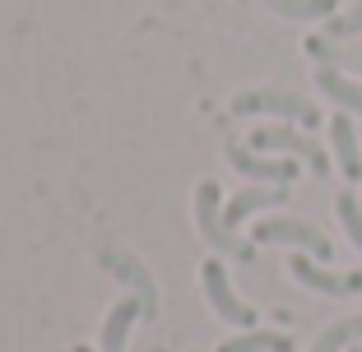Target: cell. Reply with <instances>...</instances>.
<instances>
[{"label": "cell", "mask_w": 362, "mask_h": 352, "mask_svg": "<svg viewBox=\"0 0 362 352\" xmlns=\"http://www.w3.org/2000/svg\"><path fill=\"white\" fill-rule=\"evenodd\" d=\"M98 260H103V269H112L121 283H130V288H135V297L144 301V320H153V315H158V283L149 278V269L139 265V260L121 255V250H103Z\"/></svg>", "instance_id": "ba28073f"}, {"label": "cell", "mask_w": 362, "mask_h": 352, "mask_svg": "<svg viewBox=\"0 0 362 352\" xmlns=\"http://www.w3.org/2000/svg\"><path fill=\"white\" fill-rule=\"evenodd\" d=\"M233 116H284L293 126H320V111L307 97L284 93V88H251L233 97Z\"/></svg>", "instance_id": "3957f363"}, {"label": "cell", "mask_w": 362, "mask_h": 352, "mask_svg": "<svg viewBox=\"0 0 362 352\" xmlns=\"http://www.w3.org/2000/svg\"><path fill=\"white\" fill-rule=\"evenodd\" d=\"M349 352H358V348H349Z\"/></svg>", "instance_id": "ffe728a7"}, {"label": "cell", "mask_w": 362, "mask_h": 352, "mask_svg": "<svg viewBox=\"0 0 362 352\" xmlns=\"http://www.w3.org/2000/svg\"><path fill=\"white\" fill-rule=\"evenodd\" d=\"M195 227H200V236L218 250V255H233V260H242V265L256 260V241H242V236L223 223V195H218V181H200V190H195Z\"/></svg>", "instance_id": "6da1fadb"}, {"label": "cell", "mask_w": 362, "mask_h": 352, "mask_svg": "<svg viewBox=\"0 0 362 352\" xmlns=\"http://www.w3.org/2000/svg\"><path fill=\"white\" fill-rule=\"evenodd\" d=\"M228 162L246 181H274V186L298 181V162L293 158H269V153H256L251 144H228Z\"/></svg>", "instance_id": "8992f818"}, {"label": "cell", "mask_w": 362, "mask_h": 352, "mask_svg": "<svg viewBox=\"0 0 362 352\" xmlns=\"http://www.w3.org/2000/svg\"><path fill=\"white\" fill-rule=\"evenodd\" d=\"M218 352H293V339L274 334V329H246L237 339L218 343Z\"/></svg>", "instance_id": "5bb4252c"}, {"label": "cell", "mask_w": 362, "mask_h": 352, "mask_svg": "<svg viewBox=\"0 0 362 352\" xmlns=\"http://www.w3.org/2000/svg\"><path fill=\"white\" fill-rule=\"evenodd\" d=\"M334 214H339V223H344V232H349V241L362 250V200L344 190L339 200H334Z\"/></svg>", "instance_id": "e0dca14e"}, {"label": "cell", "mask_w": 362, "mask_h": 352, "mask_svg": "<svg viewBox=\"0 0 362 352\" xmlns=\"http://www.w3.org/2000/svg\"><path fill=\"white\" fill-rule=\"evenodd\" d=\"M358 339H362V315H353V320L330 324V329H325L316 343H311V352H349Z\"/></svg>", "instance_id": "9a60e30c"}, {"label": "cell", "mask_w": 362, "mask_h": 352, "mask_svg": "<svg viewBox=\"0 0 362 352\" xmlns=\"http://www.w3.org/2000/svg\"><path fill=\"white\" fill-rule=\"evenodd\" d=\"M330 149H334L339 171L349 176V181H358L362 176V144H358V135H353L349 116H330Z\"/></svg>", "instance_id": "8fae6325"}, {"label": "cell", "mask_w": 362, "mask_h": 352, "mask_svg": "<svg viewBox=\"0 0 362 352\" xmlns=\"http://www.w3.org/2000/svg\"><path fill=\"white\" fill-rule=\"evenodd\" d=\"M307 56H316V61L330 65V70H358L362 75V47L334 42V37H325V32H311L307 37Z\"/></svg>", "instance_id": "7c38bea8"}, {"label": "cell", "mask_w": 362, "mask_h": 352, "mask_svg": "<svg viewBox=\"0 0 362 352\" xmlns=\"http://www.w3.org/2000/svg\"><path fill=\"white\" fill-rule=\"evenodd\" d=\"M288 269H293V278H298L302 288L325 292V297H349V292H362V269H358V274H330V269H320L311 255H288Z\"/></svg>", "instance_id": "52a82bcc"}, {"label": "cell", "mask_w": 362, "mask_h": 352, "mask_svg": "<svg viewBox=\"0 0 362 352\" xmlns=\"http://www.w3.org/2000/svg\"><path fill=\"white\" fill-rule=\"evenodd\" d=\"M70 352H93V348H84V343H79V348H70Z\"/></svg>", "instance_id": "d6986e66"}, {"label": "cell", "mask_w": 362, "mask_h": 352, "mask_svg": "<svg viewBox=\"0 0 362 352\" xmlns=\"http://www.w3.org/2000/svg\"><path fill=\"white\" fill-rule=\"evenodd\" d=\"M265 5L284 19H334L339 0H265Z\"/></svg>", "instance_id": "2e32d148"}, {"label": "cell", "mask_w": 362, "mask_h": 352, "mask_svg": "<svg viewBox=\"0 0 362 352\" xmlns=\"http://www.w3.org/2000/svg\"><path fill=\"white\" fill-rule=\"evenodd\" d=\"M200 278H204V297H209V306H214V315H218V320L237 324V329H256V310H251L233 292V283H228V274H223V265H218V260H204Z\"/></svg>", "instance_id": "5b68a950"}, {"label": "cell", "mask_w": 362, "mask_h": 352, "mask_svg": "<svg viewBox=\"0 0 362 352\" xmlns=\"http://www.w3.org/2000/svg\"><path fill=\"white\" fill-rule=\"evenodd\" d=\"M144 315V301L139 297H121L117 306L107 310L103 320V352H126V339H130V324Z\"/></svg>", "instance_id": "30bf717a"}, {"label": "cell", "mask_w": 362, "mask_h": 352, "mask_svg": "<svg viewBox=\"0 0 362 352\" xmlns=\"http://www.w3.org/2000/svg\"><path fill=\"white\" fill-rule=\"evenodd\" d=\"M284 200H288V186H246V190H237L233 200L223 204V223L237 232V223H246V218L260 214V209H279Z\"/></svg>", "instance_id": "9c48e42d"}, {"label": "cell", "mask_w": 362, "mask_h": 352, "mask_svg": "<svg viewBox=\"0 0 362 352\" xmlns=\"http://www.w3.org/2000/svg\"><path fill=\"white\" fill-rule=\"evenodd\" d=\"M358 32H362V0L353 5V10L325 19V37H334V42H349V37H358Z\"/></svg>", "instance_id": "ac0fdd59"}, {"label": "cell", "mask_w": 362, "mask_h": 352, "mask_svg": "<svg viewBox=\"0 0 362 352\" xmlns=\"http://www.w3.org/2000/svg\"><path fill=\"white\" fill-rule=\"evenodd\" d=\"M246 144H251L256 153H288V158L307 162L316 176H325V171H330V153H325V144L298 135L293 126H260V130H251V139H246Z\"/></svg>", "instance_id": "277c9868"}, {"label": "cell", "mask_w": 362, "mask_h": 352, "mask_svg": "<svg viewBox=\"0 0 362 352\" xmlns=\"http://www.w3.org/2000/svg\"><path fill=\"white\" fill-rule=\"evenodd\" d=\"M316 88H320L325 97H330L334 107H344V111H358V116H362V84L344 79L339 70H330V65H320V70H316Z\"/></svg>", "instance_id": "4fadbf2b"}, {"label": "cell", "mask_w": 362, "mask_h": 352, "mask_svg": "<svg viewBox=\"0 0 362 352\" xmlns=\"http://www.w3.org/2000/svg\"><path fill=\"white\" fill-rule=\"evenodd\" d=\"M251 241L256 245H293V250H302L311 260H334L330 236L320 232L316 223H307V218H260Z\"/></svg>", "instance_id": "7a4b0ae2"}]
</instances>
